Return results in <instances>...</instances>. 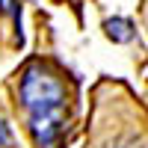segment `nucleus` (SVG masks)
<instances>
[{
    "label": "nucleus",
    "mask_w": 148,
    "mask_h": 148,
    "mask_svg": "<svg viewBox=\"0 0 148 148\" xmlns=\"http://www.w3.org/2000/svg\"><path fill=\"white\" fill-rule=\"evenodd\" d=\"M71 83L53 62L33 59L18 77V113L36 148H62L71 121Z\"/></svg>",
    "instance_id": "nucleus-1"
},
{
    "label": "nucleus",
    "mask_w": 148,
    "mask_h": 148,
    "mask_svg": "<svg viewBox=\"0 0 148 148\" xmlns=\"http://www.w3.org/2000/svg\"><path fill=\"white\" fill-rule=\"evenodd\" d=\"M86 148H148V116L121 86L101 83L95 89Z\"/></svg>",
    "instance_id": "nucleus-2"
},
{
    "label": "nucleus",
    "mask_w": 148,
    "mask_h": 148,
    "mask_svg": "<svg viewBox=\"0 0 148 148\" xmlns=\"http://www.w3.org/2000/svg\"><path fill=\"white\" fill-rule=\"evenodd\" d=\"M107 33L113 36V39H119V42H127L130 39V24L127 21H107Z\"/></svg>",
    "instance_id": "nucleus-3"
},
{
    "label": "nucleus",
    "mask_w": 148,
    "mask_h": 148,
    "mask_svg": "<svg viewBox=\"0 0 148 148\" xmlns=\"http://www.w3.org/2000/svg\"><path fill=\"white\" fill-rule=\"evenodd\" d=\"M0 148H12V130L3 119H0Z\"/></svg>",
    "instance_id": "nucleus-4"
},
{
    "label": "nucleus",
    "mask_w": 148,
    "mask_h": 148,
    "mask_svg": "<svg viewBox=\"0 0 148 148\" xmlns=\"http://www.w3.org/2000/svg\"><path fill=\"white\" fill-rule=\"evenodd\" d=\"M0 12L12 15V21H15V27H18V6H15V0H0Z\"/></svg>",
    "instance_id": "nucleus-5"
},
{
    "label": "nucleus",
    "mask_w": 148,
    "mask_h": 148,
    "mask_svg": "<svg viewBox=\"0 0 148 148\" xmlns=\"http://www.w3.org/2000/svg\"><path fill=\"white\" fill-rule=\"evenodd\" d=\"M145 24H148V0H145Z\"/></svg>",
    "instance_id": "nucleus-6"
}]
</instances>
